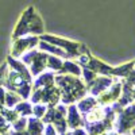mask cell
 Listing matches in <instances>:
<instances>
[{
	"label": "cell",
	"mask_w": 135,
	"mask_h": 135,
	"mask_svg": "<svg viewBox=\"0 0 135 135\" xmlns=\"http://www.w3.org/2000/svg\"><path fill=\"white\" fill-rule=\"evenodd\" d=\"M43 32V22L41 16L34 11V7H28L22 14L15 31L12 32V39H16L26 34H42Z\"/></svg>",
	"instance_id": "6da1fadb"
},
{
	"label": "cell",
	"mask_w": 135,
	"mask_h": 135,
	"mask_svg": "<svg viewBox=\"0 0 135 135\" xmlns=\"http://www.w3.org/2000/svg\"><path fill=\"white\" fill-rule=\"evenodd\" d=\"M57 81L60 86H62L64 103H70V101H74L85 95V88L78 80H74V78L68 77V76H62L57 78Z\"/></svg>",
	"instance_id": "7a4b0ae2"
},
{
	"label": "cell",
	"mask_w": 135,
	"mask_h": 135,
	"mask_svg": "<svg viewBox=\"0 0 135 135\" xmlns=\"http://www.w3.org/2000/svg\"><path fill=\"white\" fill-rule=\"evenodd\" d=\"M38 43H39L38 37H26V38L14 39V45H12V49H11V57H14V58L20 57L23 53L28 51L34 46H37Z\"/></svg>",
	"instance_id": "3957f363"
},
{
	"label": "cell",
	"mask_w": 135,
	"mask_h": 135,
	"mask_svg": "<svg viewBox=\"0 0 135 135\" xmlns=\"http://www.w3.org/2000/svg\"><path fill=\"white\" fill-rule=\"evenodd\" d=\"M119 96H120V84H116L111 86V91L101 92L97 97V101L101 105H104V104H109L112 101H115Z\"/></svg>",
	"instance_id": "277c9868"
},
{
	"label": "cell",
	"mask_w": 135,
	"mask_h": 135,
	"mask_svg": "<svg viewBox=\"0 0 135 135\" xmlns=\"http://www.w3.org/2000/svg\"><path fill=\"white\" fill-rule=\"evenodd\" d=\"M91 84H92V88L89 89V92H91L92 95H100L101 92H104L108 86H111L112 81L109 80V78L100 77V78H97L96 81H92Z\"/></svg>",
	"instance_id": "5b68a950"
},
{
	"label": "cell",
	"mask_w": 135,
	"mask_h": 135,
	"mask_svg": "<svg viewBox=\"0 0 135 135\" xmlns=\"http://www.w3.org/2000/svg\"><path fill=\"white\" fill-rule=\"evenodd\" d=\"M104 118H107L105 116V111H104V108H100V107L92 108L91 111L88 112V115H85V119L89 123H97L100 120H103Z\"/></svg>",
	"instance_id": "8992f818"
},
{
	"label": "cell",
	"mask_w": 135,
	"mask_h": 135,
	"mask_svg": "<svg viewBox=\"0 0 135 135\" xmlns=\"http://www.w3.org/2000/svg\"><path fill=\"white\" fill-rule=\"evenodd\" d=\"M81 123V118L78 115V112L76 109V107H70L69 109V118H68V124L72 128H77Z\"/></svg>",
	"instance_id": "52a82bcc"
},
{
	"label": "cell",
	"mask_w": 135,
	"mask_h": 135,
	"mask_svg": "<svg viewBox=\"0 0 135 135\" xmlns=\"http://www.w3.org/2000/svg\"><path fill=\"white\" fill-rule=\"evenodd\" d=\"M96 103H97V101H96L95 99L88 97V99H84V100L80 101V104H78V108H80L81 112H86V111L89 112L92 108L96 107Z\"/></svg>",
	"instance_id": "ba28073f"
},
{
	"label": "cell",
	"mask_w": 135,
	"mask_h": 135,
	"mask_svg": "<svg viewBox=\"0 0 135 135\" xmlns=\"http://www.w3.org/2000/svg\"><path fill=\"white\" fill-rule=\"evenodd\" d=\"M62 66H64V68H61L62 73H73V74H76V76H80V74H81L80 68H78L76 64L70 62V61H66Z\"/></svg>",
	"instance_id": "9c48e42d"
},
{
	"label": "cell",
	"mask_w": 135,
	"mask_h": 135,
	"mask_svg": "<svg viewBox=\"0 0 135 135\" xmlns=\"http://www.w3.org/2000/svg\"><path fill=\"white\" fill-rule=\"evenodd\" d=\"M22 100V96H19L18 93L12 92V91H9L6 93V100H4V103L7 104V107H14L15 104H18V101Z\"/></svg>",
	"instance_id": "30bf717a"
},
{
	"label": "cell",
	"mask_w": 135,
	"mask_h": 135,
	"mask_svg": "<svg viewBox=\"0 0 135 135\" xmlns=\"http://www.w3.org/2000/svg\"><path fill=\"white\" fill-rule=\"evenodd\" d=\"M16 112L18 115H22V116H27L31 114V107L28 103H20L18 107H16Z\"/></svg>",
	"instance_id": "8fae6325"
},
{
	"label": "cell",
	"mask_w": 135,
	"mask_h": 135,
	"mask_svg": "<svg viewBox=\"0 0 135 135\" xmlns=\"http://www.w3.org/2000/svg\"><path fill=\"white\" fill-rule=\"evenodd\" d=\"M46 109H47V108L45 107V105H42V104L38 105V104H37L35 107H34V111H32V112H34V115H35L37 118H41V116H45V114H46Z\"/></svg>",
	"instance_id": "7c38bea8"
},
{
	"label": "cell",
	"mask_w": 135,
	"mask_h": 135,
	"mask_svg": "<svg viewBox=\"0 0 135 135\" xmlns=\"http://www.w3.org/2000/svg\"><path fill=\"white\" fill-rule=\"evenodd\" d=\"M7 64H3L0 66V86H2L6 83V78H7Z\"/></svg>",
	"instance_id": "4fadbf2b"
},
{
	"label": "cell",
	"mask_w": 135,
	"mask_h": 135,
	"mask_svg": "<svg viewBox=\"0 0 135 135\" xmlns=\"http://www.w3.org/2000/svg\"><path fill=\"white\" fill-rule=\"evenodd\" d=\"M14 123H15L14 128H15L18 132H20V131H23V130H25V124H26V119H25V118H20L19 120L16 119Z\"/></svg>",
	"instance_id": "5bb4252c"
},
{
	"label": "cell",
	"mask_w": 135,
	"mask_h": 135,
	"mask_svg": "<svg viewBox=\"0 0 135 135\" xmlns=\"http://www.w3.org/2000/svg\"><path fill=\"white\" fill-rule=\"evenodd\" d=\"M8 128H9V126H8V123L6 122L4 116H0V134L7 132V131H8Z\"/></svg>",
	"instance_id": "9a60e30c"
},
{
	"label": "cell",
	"mask_w": 135,
	"mask_h": 135,
	"mask_svg": "<svg viewBox=\"0 0 135 135\" xmlns=\"http://www.w3.org/2000/svg\"><path fill=\"white\" fill-rule=\"evenodd\" d=\"M4 100H6V92H4V89L0 86V103H4Z\"/></svg>",
	"instance_id": "2e32d148"
},
{
	"label": "cell",
	"mask_w": 135,
	"mask_h": 135,
	"mask_svg": "<svg viewBox=\"0 0 135 135\" xmlns=\"http://www.w3.org/2000/svg\"><path fill=\"white\" fill-rule=\"evenodd\" d=\"M131 93H132V97L135 99V89H132V92H131Z\"/></svg>",
	"instance_id": "e0dca14e"
},
{
	"label": "cell",
	"mask_w": 135,
	"mask_h": 135,
	"mask_svg": "<svg viewBox=\"0 0 135 135\" xmlns=\"http://www.w3.org/2000/svg\"><path fill=\"white\" fill-rule=\"evenodd\" d=\"M104 135H118V134H104Z\"/></svg>",
	"instance_id": "ac0fdd59"
},
{
	"label": "cell",
	"mask_w": 135,
	"mask_h": 135,
	"mask_svg": "<svg viewBox=\"0 0 135 135\" xmlns=\"http://www.w3.org/2000/svg\"><path fill=\"white\" fill-rule=\"evenodd\" d=\"M134 65H135V62H134Z\"/></svg>",
	"instance_id": "d6986e66"
}]
</instances>
